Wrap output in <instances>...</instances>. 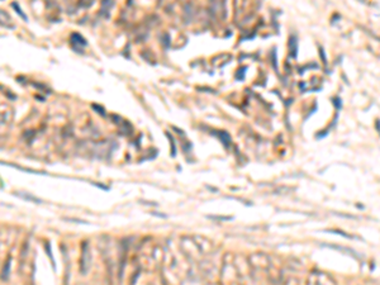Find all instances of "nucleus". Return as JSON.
<instances>
[{
    "label": "nucleus",
    "mask_w": 380,
    "mask_h": 285,
    "mask_svg": "<svg viewBox=\"0 0 380 285\" xmlns=\"http://www.w3.org/2000/svg\"><path fill=\"white\" fill-rule=\"evenodd\" d=\"M89 252H88V243L85 242V245H84V248H82V261H81V266H82V270L85 272L88 270V265H89Z\"/></svg>",
    "instance_id": "f257e3e1"
},
{
    "label": "nucleus",
    "mask_w": 380,
    "mask_h": 285,
    "mask_svg": "<svg viewBox=\"0 0 380 285\" xmlns=\"http://www.w3.org/2000/svg\"><path fill=\"white\" fill-rule=\"evenodd\" d=\"M219 137H220V140L224 142V144H226V146H228V144H229V142H231V137H229V134H228L227 132H220Z\"/></svg>",
    "instance_id": "f03ea898"
},
{
    "label": "nucleus",
    "mask_w": 380,
    "mask_h": 285,
    "mask_svg": "<svg viewBox=\"0 0 380 285\" xmlns=\"http://www.w3.org/2000/svg\"><path fill=\"white\" fill-rule=\"evenodd\" d=\"M19 196H22L23 199H27V200H33V202H36V203H41V200L38 199V198H34V196H29V195H23V194H19Z\"/></svg>",
    "instance_id": "7ed1b4c3"
},
{
    "label": "nucleus",
    "mask_w": 380,
    "mask_h": 285,
    "mask_svg": "<svg viewBox=\"0 0 380 285\" xmlns=\"http://www.w3.org/2000/svg\"><path fill=\"white\" fill-rule=\"evenodd\" d=\"M333 104L336 105V108H337V109H341V107H342V100H341V98H336V99H333Z\"/></svg>",
    "instance_id": "20e7f679"
},
{
    "label": "nucleus",
    "mask_w": 380,
    "mask_h": 285,
    "mask_svg": "<svg viewBox=\"0 0 380 285\" xmlns=\"http://www.w3.org/2000/svg\"><path fill=\"white\" fill-rule=\"evenodd\" d=\"M328 232H332V233H336V235H341V236L347 237V238H351V236H348V235L343 233V232H341V231H337V229H332V231H328Z\"/></svg>",
    "instance_id": "39448f33"
},
{
    "label": "nucleus",
    "mask_w": 380,
    "mask_h": 285,
    "mask_svg": "<svg viewBox=\"0 0 380 285\" xmlns=\"http://www.w3.org/2000/svg\"><path fill=\"white\" fill-rule=\"evenodd\" d=\"M212 219H220V220H231L232 218L231 217H209Z\"/></svg>",
    "instance_id": "423d86ee"
}]
</instances>
